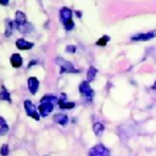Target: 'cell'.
I'll use <instances>...</instances> for the list:
<instances>
[{"mask_svg":"<svg viewBox=\"0 0 156 156\" xmlns=\"http://www.w3.org/2000/svg\"><path fill=\"white\" fill-rule=\"evenodd\" d=\"M56 63H58V66H60V72H61V73H79V72H80V69L76 68V67L73 66V63H71L69 61L63 60V58L60 57V56L56 58Z\"/></svg>","mask_w":156,"mask_h":156,"instance_id":"1","label":"cell"},{"mask_svg":"<svg viewBox=\"0 0 156 156\" xmlns=\"http://www.w3.org/2000/svg\"><path fill=\"white\" fill-rule=\"evenodd\" d=\"M23 106H24V111H26L27 116H29L30 118H33L35 121L40 119V115L37 112V108H35V106L33 105V102L30 100H24Z\"/></svg>","mask_w":156,"mask_h":156,"instance_id":"2","label":"cell"},{"mask_svg":"<svg viewBox=\"0 0 156 156\" xmlns=\"http://www.w3.org/2000/svg\"><path fill=\"white\" fill-rule=\"evenodd\" d=\"M78 90H79V93H80L82 95H84V96H85L87 99H89V100H91L93 96H94V90L91 89L90 84H89L87 80H83V82L79 84Z\"/></svg>","mask_w":156,"mask_h":156,"instance_id":"3","label":"cell"},{"mask_svg":"<svg viewBox=\"0 0 156 156\" xmlns=\"http://www.w3.org/2000/svg\"><path fill=\"white\" fill-rule=\"evenodd\" d=\"M110 151L102 144H98L89 150V156H108Z\"/></svg>","mask_w":156,"mask_h":156,"instance_id":"4","label":"cell"},{"mask_svg":"<svg viewBox=\"0 0 156 156\" xmlns=\"http://www.w3.org/2000/svg\"><path fill=\"white\" fill-rule=\"evenodd\" d=\"M156 37V30L152 32H147V33H140V34H135L133 35L130 39L133 41H149L151 39H154Z\"/></svg>","mask_w":156,"mask_h":156,"instance_id":"5","label":"cell"},{"mask_svg":"<svg viewBox=\"0 0 156 156\" xmlns=\"http://www.w3.org/2000/svg\"><path fill=\"white\" fill-rule=\"evenodd\" d=\"M38 110H39V115L41 117H46L49 113L52 112L54 104H51V102H40L39 106H38Z\"/></svg>","mask_w":156,"mask_h":156,"instance_id":"6","label":"cell"},{"mask_svg":"<svg viewBox=\"0 0 156 156\" xmlns=\"http://www.w3.org/2000/svg\"><path fill=\"white\" fill-rule=\"evenodd\" d=\"M72 15H73V12H72L71 9H68V7H62V9L60 10V20H61V22L65 24L66 22L71 21V20H72Z\"/></svg>","mask_w":156,"mask_h":156,"instance_id":"7","label":"cell"},{"mask_svg":"<svg viewBox=\"0 0 156 156\" xmlns=\"http://www.w3.org/2000/svg\"><path fill=\"white\" fill-rule=\"evenodd\" d=\"M16 46L20 49V50H30L33 46H34V43L32 41H28L23 38H20L16 40Z\"/></svg>","mask_w":156,"mask_h":156,"instance_id":"8","label":"cell"},{"mask_svg":"<svg viewBox=\"0 0 156 156\" xmlns=\"http://www.w3.org/2000/svg\"><path fill=\"white\" fill-rule=\"evenodd\" d=\"M39 89V80L35 78V77H29L28 78V90L30 94H37Z\"/></svg>","mask_w":156,"mask_h":156,"instance_id":"9","label":"cell"},{"mask_svg":"<svg viewBox=\"0 0 156 156\" xmlns=\"http://www.w3.org/2000/svg\"><path fill=\"white\" fill-rule=\"evenodd\" d=\"M10 63L13 68H20L23 63V60H22V56L20 54H12L11 57H10Z\"/></svg>","mask_w":156,"mask_h":156,"instance_id":"10","label":"cell"},{"mask_svg":"<svg viewBox=\"0 0 156 156\" xmlns=\"http://www.w3.org/2000/svg\"><path fill=\"white\" fill-rule=\"evenodd\" d=\"M24 23H27L26 15L22 11H16V15H15V24H16V27L23 26Z\"/></svg>","mask_w":156,"mask_h":156,"instance_id":"11","label":"cell"},{"mask_svg":"<svg viewBox=\"0 0 156 156\" xmlns=\"http://www.w3.org/2000/svg\"><path fill=\"white\" fill-rule=\"evenodd\" d=\"M54 121L61 126H66L68 123V116H66L65 113H57L54 116Z\"/></svg>","mask_w":156,"mask_h":156,"instance_id":"12","label":"cell"},{"mask_svg":"<svg viewBox=\"0 0 156 156\" xmlns=\"http://www.w3.org/2000/svg\"><path fill=\"white\" fill-rule=\"evenodd\" d=\"M13 26L15 23L10 20V18H6L5 20V37H10L12 34V30H13Z\"/></svg>","mask_w":156,"mask_h":156,"instance_id":"13","label":"cell"},{"mask_svg":"<svg viewBox=\"0 0 156 156\" xmlns=\"http://www.w3.org/2000/svg\"><path fill=\"white\" fill-rule=\"evenodd\" d=\"M57 105H58L60 108H63V110H72L76 106L74 102H71V101H67V100H61V99H58Z\"/></svg>","mask_w":156,"mask_h":156,"instance_id":"14","label":"cell"},{"mask_svg":"<svg viewBox=\"0 0 156 156\" xmlns=\"http://www.w3.org/2000/svg\"><path fill=\"white\" fill-rule=\"evenodd\" d=\"M96 73H98V69L94 67V66H90L89 68H88V72H87V82L88 83H90V82H93L94 80V78H95V76H96Z\"/></svg>","mask_w":156,"mask_h":156,"instance_id":"15","label":"cell"},{"mask_svg":"<svg viewBox=\"0 0 156 156\" xmlns=\"http://www.w3.org/2000/svg\"><path fill=\"white\" fill-rule=\"evenodd\" d=\"M40 102H51V104H57V102H58V99H57L55 95L46 94V95H44V96L40 99Z\"/></svg>","mask_w":156,"mask_h":156,"instance_id":"16","label":"cell"},{"mask_svg":"<svg viewBox=\"0 0 156 156\" xmlns=\"http://www.w3.org/2000/svg\"><path fill=\"white\" fill-rule=\"evenodd\" d=\"M104 129H105V126H104L102 123H100V122H95V123L93 124V130H94V133H95L98 136H100V135L104 133Z\"/></svg>","mask_w":156,"mask_h":156,"instance_id":"17","label":"cell"},{"mask_svg":"<svg viewBox=\"0 0 156 156\" xmlns=\"http://www.w3.org/2000/svg\"><path fill=\"white\" fill-rule=\"evenodd\" d=\"M21 33H23V34H28V33H30L32 30H33V26L30 24V23H24L23 26H20V27H16Z\"/></svg>","mask_w":156,"mask_h":156,"instance_id":"18","label":"cell"},{"mask_svg":"<svg viewBox=\"0 0 156 156\" xmlns=\"http://www.w3.org/2000/svg\"><path fill=\"white\" fill-rule=\"evenodd\" d=\"M0 100H4V101H9V102H11L10 93L5 89V87H4V85L0 88Z\"/></svg>","mask_w":156,"mask_h":156,"instance_id":"19","label":"cell"},{"mask_svg":"<svg viewBox=\"0 0 156 156\" xmlns=\"http://www.w3.org/2000/svg\"><path fill=\"white\" fill-rule=\"evenodd\" d=\"M7 132H9V126H7L6 121L0 116V136L5 135Z\"/></svg>","mask_w":156,"mask_h":156,"instance_id":"20","label":"cell"},{"mask_svg":"<svg viewBox=\"0 0 156 156\" xmlns=\"http://www.w3.org/2000/svg\"><path fill=\"white\" fill-rule=\"evenodd\" d=\"M108 41H110V37H108V35H102V37L96 41V45H98V46H105Z\"/></svg>","mask_w":156,"mask_h":156,"instance_id":"21","label":"cell"},{"mask_svg":"<svg viewBox=\"0 0 156 156\" xmlns=\"http://www.w3.org/2000/svg\"><path fill=\"white\" fill-rule=\"evenodd\" d=\"M0 155L1 156H7L9 155V145L7 144H4L0 149Z\"/></svg>","mask_w":156,"mask_h":156,"instance_id":"22","label":"cell"},{"mask_svg":"<svg viewBox=\"0 0 156 156\" xmlns=\"http://www.w3.org/2000/svg\"><path fill=\"white\" fill-rule=\"evenodd\" d=\"M63 26H65V29H66V30H72V29L74 28V22H73V20H71V21L66 22Z\"/></svg>","mask_w":156,"mask_h":156,"instance_id":"23","label":"cell"},{"mask_svg":"<svg viewBox=\"0 0 156 156\" xmlns=\"http://www.w3.org/2000/svg\"><path fill=\"white\" fill-rule=\"evenodd\" d=\"M65 50H66V52L74 54V52H76V50H77V46H76V45H67Z\"/></svg>","mask_w":156,"mask_h":156,"instance_id":"24","label":"cell"},{"mask_svg":"<svg viewBox=\"0 0 156 156\" xmlns=\"http://www.w3.org/2000/svg\"><path fill=\"white\" fill-rule=\"evenodd\" d=\"M0 4L4 5V6H6V5H9V1L7 0H0Z\"/></svg>","mask_w":156,"mask_h":156,"instance_id":"25","label":"cell"},{"mask_svg":"<svg viewBox=\"0 0 156 156\" xmlns=\"http://www.w3.org/2000/svg\"><path fill=\"white\" fill-rule=\"evenodd\" d=\"M76 15H77L78 17H80V16H82V12H80V11H76Z\"/></svg>","mask_w":156,"mask_h":156,"instance_id":"26","label":"cell"},{"mask_svg":"<svg viewBox=\"0 0 156 156\" xmlns=\"http://www.w3.org/2000/svg\"><path fill=\"white\" fill-rule=\"evenodd\" d=\"M151 88H152V89H154V90H155V89H156V82H155V83H154V84H152V87H151Z\"/></svg>","mask_w":156,"mask_h":156,"instance_id":"27","label":"cell"},{"mask_svg":"<svg viewBox=\"0 0 156 156\" xmlns=\"http://www.w3.org/2000/svg\"><path fill=\"white\" fill-rule=\"evenodd\" d=\"M45 156H48V155H45Z\"/></svg>","mask_w":156,"mask_h":156,"instance_id":"28","label":"cell"}]
</instances>
